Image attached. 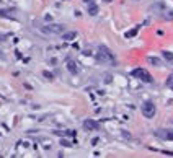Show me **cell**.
Wrapping results in <instances>:
<instances>
[{"mask_svg": "<svg viewBox=\"0 0 173 158\" xmlns=\"http://www.w3.org/2000/svg\"><path fill=\"white\" fill-rule=\"evenodd\" d=\"M97 62L98 64H105V65H114L116 64V59L111 54V51H108L106 47H100L97 52Z\"/></svg>", "mask_w": 173, "mask_h": 158, "instance_id": "obj_1", "label": "cell"}, {"mask_svg": "<svg viewBox=\"0 0 173 158\" xmlns=\"http://www.w3.org/2000/svg\"><path fill=\"white\" fill-rule=\"evenodd\" d=\"M41 31L46 33V34H62V33L65 31V26L62 25V23H51V25L42 26Z\"/></svg>", "mask_w": 173, "mask_h": 158, "instance_id": "obj_2", "label": "cell"}, {"mask_svg": "<svg viewBox=\"0 0 173 158\" xmlns=\"http://www.w3.org/2000/svg\"><path fill=\"white\" fill-rule=\"evenodd\" d=\"M132 77H136V78L142 80V82H145V83H152V82H153L152 75L149 74L145 69H141V67H137V69L132 70Z\"/></svg>", "mask_w": 173, "mask_h": 158, "instance_id": "obj_3", "label": "cell"}, {"mask_svg": "<svg viewBox=\"0 0 173 158\" xmlns=\"http://www.w3.org/2000/svg\"><path fill=\"white\" fill-rule=\"evenodd\" d=\"M141 111H142V116L144 117L152 119L153 116H155V113H157V108H155V104H153L152 101H145V103L142 104Z\"/></svg>", "mask_w": 173, "mask_h": 158, "instance_id": "obj_4", "label": "cell"}, {"mask_svg": "<svg viewBox=\"0 0 173 158\" xmlns=\"http://www.w3.org/2000/svg\"><path fill=\"white\" fill-rule=\"evenodd\" d=\"M155 137L163 138V140H173V131H170V129H157Z\"/></svg>", "mask_w": 173, "mask_h": 158, "instance_id": "obj_5", "label": "cell"}, {"mask_svg": "<svg viewBox=\"0 0 173 158\" xmlns=\"http://www.w3.org/2000/svg\"><path fill=\"white\" fill-rule=\"evenodd\" d=\"M83 129L85 131H98L100 129V124L93 119H85L83 121Z\"/></svg>", "mask_w": 173, "mask_h": 158, "instance_id": "obj_6", "label": "cell"}, {"mask_svg": "<svg viewBox=\"0 0 173 158\" xmlns=\"http://www.w3.org/2000/svg\"><path fill=\"white\" fill-rule=\"evenodd\" d=\"M75 38H77L75 31H64V33H62V39H64V41H74Z\"/></svg>", "mask_w": 173, "mask_h": 158, "instance_id": "obj_7", "label": "cell"}, {"mask_svg": "<svg viewBox=\"0 0 173 158\" xmlns=\"http://www.w3.org/2000/svg\"><path fill=\"white\" fill-rule=\"evenodd\" d=\"M67 70H69L72 75H77V74H79V67H77V64H75V62H72V60L67 62Z\"/></svg>", "mask_w": 173, "mask_h": 158, "instance_id": "obj_8", "label": "cell"}, {"mask_svg": "<svg viewBox=\"0 0 173 158\" xmlns=\"http://www.w3.org/2000/svg\"><path fill=\"white\" fill-rule=\"evenodd\" d=\"M88 15H92V16H95V15H98V5L97 3H88Z\"/></svg>", "mask_w": 173, "mask_h": 158, "instance_id": "obj_9", "label": "cell"}, {"mask_svg": "<svg viewBox=\"0 0 173 158\" xmlns=\"http://www.w3.org/2000/svg\"><path fill=\"white\" fill-rule=\"evenodd\" d=\"M162 56H163V59H165L167 62H173V52H170V51H162Z\"/></svg>", "mask_w": 173, "mask_h": 158, "instance_id": "obj_10", "label": "cell"}, {"mask_svg": "<svg viewBox=\"0 0 173 158\" xmlns=\"http://www.w3.org/2000/svg\"><path fill=\"white\" fill-rule=\"evenodd\" d=\"M147 60L150 62L152 65H155V67H158V65H162V62H160V59H157V57H147Z\"/></svg>", "mask_w": 173, "mask_h": 158, "instance_id": "obj_11", "label": "cell"}, {"mask_svg": "<svg viewBox=\"0 0 173 158\" xmlns=\"http://www.w3.org/2000/svg\"><path fill=\"white\" fill-rule=\"evenodd\" d=\"M137 31H139V28H134V30L127 31V33H126V38H132V36H136V34H137Z\"/></svg>", "mask_w": 173, "mask_h": 158, "instance_id": "obj_12", "label": "cell"}, {"mask_svg": "<svg viewBox=\"0 0 173 158\" xmlns=\"http://www.w3.org/2000/svg\"><path fill=\"white\" fill-rule=\"evenodd\" d=\"M163 18L165 20H173V10H168L167 13H163Z\"/></svg>", "mask_w": 173, "mask_h": 158, "instance_id": "obj_13", "label": "cell"}, {"mask_svg": "<svg viewBox=\"0 0 173 158\" xmlns=\"http://www.w3.org/2000/svg\"><path fill=\"white\" fill-rule=\"evenodd\" d=\"M167 85H168V87H173V75H170V77H168V80H167Z\"/></svg>", "mask_w": 173, "mask_h": 158, "instance_id": "obj_14", "label": "cell"}, {"mask_svg": "<svg viewBox=\"0 0 173 158\" xmlns=\"http://www.w3.org/2000/svg\"><path fill=\"white\" fill-rule=\"evenodd\" d=\"M42 75H44L47 80H52V74H49V72H42Z\"/></svg>", "mask_w": 173, "mask_h": 158, "instance_id": "obj_15", "label": "cell"}, {"mask_svg": "<svg viewBox=\"0 0 173 158\" xmlns=\"http://www.w3.org/2000/svg\"><path fill=\"white\" fill-rule=\"evenodd\" d=\"M61 143H62V145H65V147H69V145H70V143H69V142H67V140H62Z\"/></svg>", "mask_w": 173, "mask_h": 158, "instance_id": "obj_16", "label": "cell"}, {"mask_svg": "<svg viewBox=\"0 0 173 158\" xmlns=\"http://www.w3.org/2000/svg\"><path fill=\"white\" fill-rule=\"evenodd\" d=\"M85 3H93V0H83Z\"/></svg>", "mask_w": 173, "mask_h": 158, "instance_id": "obj_17", "label": "cell"}, {"mask_svg": "<svg viewBox=\"0 0 173 158\" xmlns=\"http://www.w3.org/2000/svg\"><path fill=\"white\" fill-rule=\"evenodd\" d=\"M103 2H106V3H111V2H113V0H103Z\"/></svg>", "mask_w": 173, "mask_h": 158, "instance_id": "obj_18", "label": "cell"}, {"mask_svg": "<svg viewBox=\"0 0 173 158\" xmlns=\"http://www.w3.org/2000/svg\"><path fill=\"white\" fill-rule=\"evenodd\" d=\"M171 90H173V87H171Z\"/></svg>", "mask_w": 173, "mask_h": 158, "instance_id": "obj_19", "label": "cell"}]
</instances>
